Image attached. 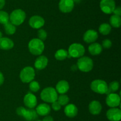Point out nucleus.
<instances>
[{"mask_svg": "<svg viewBox=\"0 0 121 121\" xmlns=\"http://www.w3.org/2000/svg\"><path fill=\"white\" fill-rule=\"evenodd\" d=\"M28 49L30 52L34 55H41L44 50L43 41L38 38L31 39L28 43Z\"/></svg>", "mask_w": 121, "mask_h": 121, "instance_id": "nucleus-1", "label": "nucleus"}, {"mask_svg": "<svg viewBox=\"0 0 121 121\" xmlns=\"http://www.w3.org/2000/svg\"><path fill=\"white\" fill-rule=\"evenodd\" d=\"M40 97L44 102L52 103L57 100V92L54 88L48 87L42 90L40 94Z\"/></svg>", "mask_w": 121, "mask_h": 121, "instance_id": "nucleus-2", "label": "nucleus"}, {"mask_svg": "<svg viewBox=\"0 0 121 121\" xmlns=\"http://www.w3.org/2000/svg\"><path fill=\"white\" fill-rule=\"evenodd\" d=\"M16 113L27 121H34L38 118L37 113L33 109H26L24 107L20 106L16 109Z\"/></svg>", "mask_w": 121, "mask_h": 121, "instance_id": "nucleus-3", "label": "nucleus"}, {"mask_svg": "<svg viewBox=\"0 0 121 121\" xmlns=\"http://www.w3.org/2000/svg\"><path fill=\"white\" fill-rule=\"evenodd\" d=\"M9 21L14 26H20L24 23L26 18V14L22 9H16L11 12Z\"/></svg>", "mask_w": 121, "mask_h": 121, "instance_id": "nucleus-4", "label": "nucleus"}, {"mask_svg": "<svg viewBox=\"0 0 121 121\" xmlns=\"http://www.w3.org/2000/svg\"><path fill=\"white\" fill-rule=\"evenodd\" d=\"M77 66L80 71L88 72L93 68V62L91 58L88 56H82L79 58L77 62Z\"/></svg>", "mask_w": 121, "mask_h": 121, "instance_id": "nucleus-5", "label": "nucleus"}, {"mask_svg": "<svg viewBox=\"0 0 121 121\" xmlns=\"http://www.w3.org/2000/svg\"><path fill=\"white\" fill-rule=\"evenodd\" d=\"M85 53V47L82 44L74 43L69 46L68 49V57L79 58Z\"/></svg>", "mask_w": 121, "mask_h": 121, "instance_id": "nucleus-6", "label": "nucleus"}, {"mask_svg": "<svg viewBox=\"0 0 121 121\" xmlns=\"http://www.w3.org/2000/svg\"><path fill=\"white\" fill-rule=\"evenodd\" d=\"M91 88L95 93L100 94H104L107 93L108 84L102 79H95L91 83Z\"/></svg>", "mask_w": 121, "mask_h": 121, "instance_id": "nucleus-7", "label": "nucleus"}, {"mask_svg": "<svg viewBox=\"0 0 121 121\" xmlns=\"http://www.w3.org/2000/svg\"><path fill=\"white\" fill-rule=\"evenodd\" d=\"M35 70L31 66H26L21 71L20 78L24 83H29L35 78Z\"/></svg>", "mask_w": 121, "mask_h": 121, "instance_id": "nucleus-8", "label": "nucleus"}, {"mask_svg": "<svg viewBox=\"0 0 121 121\" xmlns=\"http://www.w3.org/2000/svg\"><path fill=\"white\" fill-rule=\"evenodd\" d=\"M115 7L116 4L114 0H101L100 1V9L105 14H112Z\"/></svg>", "mask_w": 121, "mask_h": 121, "instance_id": "nucleus-9", "label": "nucleus"}, {"mask_svg": "<svg viewBox=\"0 0 121 121\" xmlns=\"http://www.w3.org/2000/svg\"><path fill=\"white\" fill-rule=\"evenodd\" d=\"M106 103L110 107H117L121 104V97L114 93L108 94L106 98Z\"/></svg>", "mask_w": 121, "mask_h": 121, "instance_id": "nucleus-10", "label": "nucleus"}, {"mask_svg": "<svg viewBox=\"0 0 121 121\" xmlns=\"http://www.w3.org/2000/svg\"><path fill=\"white\" fill-rule=\"evenodd\" d=\"M74 7L73 0H60L59 3V8L62 13H69L72 11Z\"/></svg>", "mask_w": 121, "mask_h": 121, "instance_id": "nucleus-11", "label": "nucleus"}, {"mask_svg": "<svg viewBox=\"0 0 121 121\" xmlns=\"http://www.w3.org/2000/svg\"><path fill=\"white\" fill-rule=\"evenodd\" d=\"M30 26L34 29H40L44 25L45 21L42 17L40 15H33L28 21Z\"/></svg>", "mask_w": 121, "mask_h": 121, "instance_id": "nucleus-12", "label": "nucleus"}, {"mask_svg": "<svg viewBox=\"0 0 121 121\" xmlns=\"http://www.w3.org/2000/svg\"><path fill=\"white\" fill-rule=\"evenodd\" d=\"M106 117L110 121H119L121 119V110L117 107H111L106 112Z\"/></svg>", "mask_w": 121, "mask_h": 121, "instance_id": "nucleus-13", "label": "nucleus"}, {"mask_svg": "<svg viewBox=\"0 0 121 121\" xmlns=\"http://www.w3.org/2000/svg\"><path fill=\"white\" fill-rule=\"evenodd\" d=\"M24 103L27 107L33 109L37 104V99L36 96L32 93H28L24 97Z\"/></svg>", "mask_w": 121, "mask_h": 121, "instance_id": "nucleus-14", "label": "nucleus"}, {"mask_svg": "<svg viewBox=\"0 0 121 121\" xmlns=\"http://www.w3.org/2000/svg\"><path fill=\"white\" fill-rule=\"evenodd\" d=\"M98 38V34L94 30H88L83 34V39L87 43H92L96 41Z\"/></svg>", "mask_w": 121, "mask_h": 121, "instance_id": "nucleus-15", "label": "nucleus"}, {"mask_svg": "<svg viewBox=\"0 0 121 121\" xmlns=\"http://www.w3.org/2000/svg\"><path fill=\"white\" fill-rule=\"evenodd\" d=\"M102 106L99 101L93 100L89 104V110L93 115H99L102 111Z\"/></svg>", "mask_w": 121, "mask_h": 121, "instance_id": "nucleus-16", "label": "nucleus"}, {"mask_svg": "<svg viewBox=\"0 0 121 121\" xmlns=\"http://www.w3.org/2000/svg\"><path fill=\"white\" fill-rule=\"evenodd\" d=\"M48 64V58L44 55L39 56L35 60L34 67L38 70H43L46 68Z\"/></svg>", "mask_w": 121, "mask_h": 121, "instance_id": "nucleus-17", "label": "nucleus"}, {"mask_svg": "<svg viewBox=\"0 0 121 121\" xmlns=\"http://www.w3.org/2000/svg\"><path fill=\"white\" fill-rule=\"evenodd\" d=\"M14 46V42L9 38L2 37L0 39V49L5 51L10 50Z\"/></svg>", "mask_w": 121, "mask_h": 121, "instance_id": "nucleus-18", "label": "nucleus"}, {"mask_svg": "<svg viewBox=\"0 0 121 121\" xmlns=\"http://www.w3.org/2000/svg\"><path fill=\"white\" fill-rule=\"evenodd\" d=\"M69 84L66 80H61L57 83L56 87V90L60 94H65L69 90Z\"/></svg>", "mask_w": 121, "mask_h": 121, "instance_id": "nucleus-19", "label": "nucleus"}, {"mask_svg": "<svg viewBox=\"0 0 121 121\" xmlns=\"http://www.w3.org/2000/svg\"><path fill=\"white\" fill-rule=\"evenodd\" d=\"M65 113L67 117H74L78 115V109L74 104H67L65 107Z\"/></svg>", "mask_w": 121, "mask_h": 121, "instance_id": "nucleus-20", "label": "nucleus"}, {"mask_svg": "<svg viewBox=\"0 0 121 121\" xmlns=\"http://www.w3.org/2000/svg\"><path fill=\"white\" fill-rule=\"evenodd\" d=\"M36 112L38 115L40 116H47L50 113V106L47 103H41L36 107Z\"/></svg>", "mask_w": 121, "mask_h": 121, "instance_id": "nucleus-21", "label": "nucleus"}, {"mask_svg": "<svg viewBox=\"0 0 121 121\" xmlns=\"http://www.w3.org/2000/svg\"><path fill=\"white\" fill-rule=\"evenodd\" d=\"M88 50L89 53L92 55H98L102 52V46L100 44L98 43L94 42L89 45Z\"/></svg>", "mask_w": 121, "mask_h": 121, "instance_id": "nucleus-22", "label": "nucleus"}, {"mask_svg": "<svg viewBox=\"0 0 121 121\" xmlns=\"http://www.w3.org/2000/svg\"><path fill=\"white\" fill-rule=\"evenodd\" d=\"M110 25L115 28H119L121 25V16L117 15H112L110 17Z\"/></svg>", "mask_w": 121, "mask_h": 121, "instance_id": "nucleus-23", "label": "nucleus"}, {"mask_svg": "<svg viewBox=\"0 0 121 121\" xmlns=\"http://www.w3.org/2000/svg\"><path fill=\"white\" fill-rule=\"evenodd\" d=\"M54 57L58 60H63L68 57V52L63 49H60L56 51Z\"/></svg>", "mask_w": 121, "mask_h": 121, "instance_id": "nucleus-24", "label": "nucleus"}, {"mask_svg": "<svg viewBox=\"0 0 121 121\" xmlns=\"http://www.w3.org/2000/svg\"><path fill=\"white\" fill-rule=\"evenodd\" d=\"M112 30V27L108 23H103L100 25L99 27V31L103 35H108L110 33Z\"/></svg>", "mask_w": 121, "mask_h": 121, "instance_id": "nucleus-25", "label": "nucleus"}, {"mask_svg": "<svg viewBox=\"0 0 121 121\" xmlns=\"http://www.w3.org/2000/svg\"><path fill=\"white\" fill-rule=\"evenodd\" d=\"M4 25V30L5 33L8 35H12L14 34L16 32V27L11 22L8 21V23H5Z\"/></svg>", "mask_w": 121, "mask_h": 121, "instance_id": "nucleus-26", "label": "nucleus"}, {"mask_svg": "<svg viewBox=\"0 0 121 121\" xmlns=\"http://www.w3.org/2000/svg\"><path fill=\"white\" fill-rule=\"evenodd\" d=\"M119 88V83L117 81H114L109 83L108 85V90L107 93L109 94L111 93L115 92L118 91Z\"/></svg>", "mask_w": 121, "mask_h": 121, "instance_id": "nucleus-27", "label": "nucleus"}, {"mask_svg": "<svg viewBox=\"0 0 121 121\" xmlns=\"http://www.w3.org/2000/svg\"><path fill=\"white\" fill-rule=\"evenodd\" d=\"M57 100V102H59V103L61 106H65L68 104L70 99L68 96L65 94H60V96H58Z\"/></svg>", "mask_w": 121, "mask_h": 121, "instance_id": "nucleus-28", "label": "nucleus"}, {"mask_svg": "<svg viewBox=\"0 0 121 121\" xmlns=\"http://www.w3.org/2000/svg\"><path fill=\"white\" fill-rule=\"evenodd\" d=\"M9 21V14L4 11H0V24H5Z\"/></svg>", "mask_w": 121, "mask_h": 121, "instance_id": "nucleus-29", "label": "nucleus"}, {"mask_svg": "<svg viewBox=\"0 0 121 121\" xmlns=\"http://www.w3.org/2000/svg\"><path fill=\"white\" fill-rule=\"evenodd\" d=\"M29 88L30 90L33 92H37L40 88L39 83L36 81H32L30 83Z\"/></svg>", "mask_w": 121, "mask_h": 121, "instance_id": "nucleus-30", "label": "nucleus"}, {"mask_svg": "<svg viewBox=\"0 0 121 121\" xmlns=\"http://www.w3.org/2000/svg\"><path fill=\"white\" fill-rule=\"evenodd\" d=\"M37 35H38V39H40L42 41H44L46 39L47 36V32H46L45 30L42 29V28H40L38 31V33H37Z\"/></svg>", "mask_w": 121, "mask_h": 121, "instance_id": "nucleus-31", "label": "nucleus"}, {"mask_svg": "<svg viewBox=\"0 0 121 121\" xmlns=\"http://www.w3.org/2000/svg\"><path fill=\"white\" fill-rule=\"evenodd\" d=\"M112 42L109 40V39H105L103 40L102 42V46L105 49H109L112 46Z\"/></svg>", "mask_w": 121, "mask_h": 121, "instance_id": "nucleus-32", "label": "nucleus"}, {"mask_svg": "<svg viewBox=\"0 0 121 121\" xmlns=\"http://www.w3.org/2000/svg\"><path fill=\"white\" fill-rule=\"evenodd\" d=\"M52 107L55 111H58V110H60V109H61V105L59 104L57 101H56V102L52 103Z\"/></svg>", "mask_w": 121, "mask_h": 121, "instance_id": "nucleus-33", "label": "nucleus"}, {"mask_svg": "<svg viewBox=\"0 0 121 121\" xmlns=\"http://www.w3.org/2000/svg\"><path fill=\"white\" fill-rule=\"evenodd\" d=\"M113 13H114L115 15H118V16H121V8L120 7H115V9L113 10Z\"/></svg>", "mask_w": 121, "mask_h": 121, "instance_id": "nucleus-34", "label": "nucleus"}, {"mask_svg": "<svg viewBox=\"0 0 121 121\" xmlns=\"http://www.w3.org/2000/svg\"><path fill=\"white\" fill-rule=\"evenodd\" d=\"M42 121H54V119L51 116H47H47H45Z\"/></svg>", "mask_w": 121, "mask_h": 121, "instance_id": "nucleus-35", "label": "nucleus"}, {"mask_svg": "<svg viewBox=\"0 0 121 121\" xmlns=\"http://www.w3.org/2000/svg\"><path fill=\"white\" fill-rule=\"evenodd\" d=\"M4 82V77L2 72H0V86L3 84Z\"/></svg>", "mask_w": 121, "mask_h": 121, "instance_id": "nucleus-36", "label": "nucleus"}, {"mask_svg": "<svg viewBox=\"0 0 121 121\" xmlns=\"http://www.w3.org/2000/svg\"><path fill=\"white\" fill-rule=\"evenodd\" d=\"M5 4V0H0V9H2Z\"/></svg>", "mask_w": 121, "mask_h": 121, "instance_id": "nucleus-37", "label": "nucleus"}, {"mask_svg": "<svg viewBox=\"0 0 121 121\" xmlns=\"http://www.w3.org/2000/svg\"><path fill=\"white\" fill-rule=\"evenodd\" d=\"M78 70V68L77 65H73L71 66V70L72 71H76Z\"/></svg>", "mask_w": 121, "mask_h": 121, "instance_id": "nucleus-38", "label": "nucleus"}, {"mask_svg": "<svg viewBox=\"0 0 121 121\" xmlns=\"http://www.w3.org/2000/svg\"><path fill=\"white\" fill-rule=\"evenodd\" d=\"M73 1L74 3L78 4V3H80V2L81 1V0H73Z\"/></svg>", "mask_w": 121, "mask_h": 121, "instance_id": "nucleus-39", "label": "nucleus"}, {"mask_svg": "<svg viewBox=\"0 0 121 121\" xmlns=\"http://www.w3.org/2000/svg\"><path fill=\"white\" fill-rule=\"evenodd\" d=\"M2 37V32L0 31V39H1Z\"/></svg>", "mask_w": 121, "mask_h": 121, "instance_id": "nucleus-40", "label": "nucleus"}, {"mask_svg": "<svg viewBox=\"0 0 121 121\" xmlns=\"http://www.w3.org/2000/svg\"><path fill=\"white\" fill-rule=\"evenodd\" d=\"M40 121V120H38V121Z\"/></svg>", "mask_w": 121, "mask_h": 121, "instance_id": "nucleus-41", "label": "nucleus"}]
</instances>
